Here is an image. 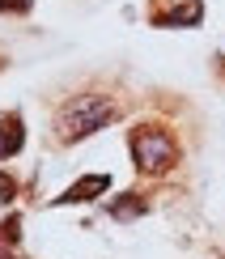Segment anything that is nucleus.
<instances>
[{"instance_id": "f257e3e1", "label": "nucleus", "mask_w": 225, "mask_h": 259, "mask_svg": "<svg viewBox=\"0 0 225 259\" xmlns=\"http://www.w3.org/2000/svg\"><path fill=\"white\" fill-rule=\"evenodd\" d=\"M119 119V102L106 98V94H81V98H68L56 115V140L60 145H77L89 132H102Z\"/></svg>"}, {"instance_id": "f03ea898", "label": "nucleus", "mask_w": 225, "mask_h": 259, "mask_svg": "<svg viewBox=\"0 0 225 259\" xmlns=\"http://www.w3.org/2000/svg\"><path fill=\"white\" fill-rule=\"evenodd\" d=\"M127 145H132V161H136L141 175H170V170L178 166V140L170 136L162 123L132 127Z\"/></svg>"}, {"instance_id": "7ed1b4c3", "label": "nucleus", "mask_w": 225, "mask_h": 259, "mask_svg": "<svg viewBox=\"0 0 225 259\" xmlns=\"http://www.w3.org/2000/svg\"><path fill=\"white\" fill-rule=\"evenodd\" d=\"M149 17H153V26H196L204 17V5L200 0H153Z\"/></svg>"}, {"instance_id": "20e7f679", "label": "nucleus", "mask_w": 225, "mask_h": 259, "mask_svg": "<svg viewBox=\"0 0 225 259\" xmlns=\"http://www.w3.org/2000/svg\"><path fill=\"white\" fill-rule=\"evenodd\" d=\"M106 187H111V179H106V175H81L72 187H64V191H60V200H56V204H85V200H98Z\"/></svg>"}, {"instance_id": "39448f33", "label": "nucleus", "mask_w": 225, "mask_h": 259, "mask_svg": "<svg viewBox=\"0 0 225 259\" xmlns=\"http://www.w3.org/2000/svg\"><path fill=\"white\" fill-rule=\"evenodd\" d=\"M21 145H26V123H21V115H0V161L13 157Z\"/></svg>"}, {"instance_id": "423d86ee", "label": "nucleus", "mask_w": 225, "mask_h": 259, "mask_svg": "<svg viewBox=\"0 0 225 259\" xmlns=\"http://www.w3.org/2000/svg\"><path fill=\"white\" fill-rule=\"evenodd\" d=\"M145 212H149V204H145V196H136V191H127V196H119L111 204L115 221H136V217H145Z\"/></svg>"}, {"instance_id": "0eeeda50", "label": "nucleus", "mask_w": 225, "mask_h": 259, "mask_svg": "<svg viewBox=\"0 0 225 259\" xmlns=\"http://www.w3.org/2000/svg\"><path fill=\"white\" fill-rule=\"evenodd\" d=\"M0 242H5V246L21 242V217H17V212H13V217H5V221H0Z\"/></svg>"}, {"instance_id": "6e6552de", "label": "nucleus", "mask_w": 225, "mask_h": 259, "mask_svg": "<svg viewBox=\"0 0 225 259\" xmlns=\"http://www.w3.org/2000/svg\"><path fill=\"white\" fill-rule=\"evenodd\" d=\"M9 200H17V183L9 175H0V204H9Z\"/></svg>"}, {"instance_id": "1a4fd4ad", "label": "nucleus", "mask_w": 225, "mask_h": 259, "mask_svg": "<svg viewBox=\"0 0 225 259\" xmlns=\"http://www.w3.org/2000/svg\"><path fill=\"white\" fill-rule=\"evenodd\" d=\"M34 0H0V13H30Z\"/></svg>"}, {"instance_id": "9d476101", "label": "nucleus", "mask_w": 225, "mask_h": 259, "mask_svg": "<svg viewBox=\"0 0 225 259\" xmlns=\"http://www.w3.org/2000/svg\"><path fill=\"white\" fill-rule=\"evenodd\" d=\"M0 259H13V251H5V246H0Z\"/></svg>"}]
</instances>
